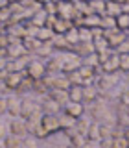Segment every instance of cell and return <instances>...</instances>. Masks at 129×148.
<instances>
[{
    "label": "cell",
    "mask_w": 129,
    "mask_h": 148,
    "mask_svg": "<svg viewBox=\"0 0 129 148\" xmlns=\"http://www.w3.org/2000/svg\"><path fill=\"white\" fill-rule=\"evenodd\" d=\"M37 108H41V106H37L33 100H30V98H24L22 100V104H20V119H30L31 117V113L37 109Z\"/></svg>",
    "instance_id": "8fae6325"
},
{
    "label": "cell",
    "mask_w": 129,
    "mask_h": 148,
    "mask_svg": "<svg viewBox=\"0 0 129 148\" xmlns=\"http://www.w3.org/2000/svg\"><path fill=\"white\" fill-rule=\"evenodd\" d=\"M67 80L70 82V85H81L83 87V80H81V76H79V72H70V74H67Z\"/></svg>",
    "instance_id": "8d00e7d4"
},
{
    "label": "cell",
    "mask_w": 129,
    "mask_h": 148,
    "mask_svg": "<svg viewBox=\"0 0 129 148\" xmlns=\"http://www.w3.org/2000/svg\"><path fill=\"white\" fill-rule=\"evenodd\" d=\"M77 72H79V76H81V80H83V85H90V80L96 76L94 67H90V65H81Z\"/></svg>",
    "instance_id": "2e32d148"
},
{
    "label": "cell",
    "mask_w": 129,
    "mask_h": 148,
    "mask_svg": "<svg viewBox=\"0 0 129 148\" xmlns=\"http://www.w3.org/2000/svg\"><path fill=\"white\" fill-rule=\"evenodd\" d=\"M6 89H7V87H6V83H4V82H0V92H4Z\"/></svg>",
    "instance_id": "681fc988"
},
{
    "label": "cell",
    "mask_w": 129,
    "mask_h": 148,
    "mask_svg": "<svg viewBox=\"0 0 129 148\" xmlns=\"http://www.w3.org/2000/svg\"><path fill=\"white\" fill-rule=\"evenodd\" d=\"M9 22L11 21V9L9 8H6V9H0V22Z\"/></svg>",
    "instance_id": "60d3db41"
},
{
    "label": "cell",
    "mask_w": 129,
    "mask_h": 148,
    "mask_svg": "<svg viewBox=\"0 0 129 148\" xmlns=\"http://www.w3.org/2000/svg\"><path fill=\"white\" fill-rule=\"evenodd\" d=\"M41 126H43L48 133H55L59 128V117L57 115H43V119H41Z\"/></svg>",
    "instance_id": "5b68a950"
},
{
    "label": "cell",
    "mask_w": 129,
    "mask_h": 148,
    "mask_svg": "<svg viewBox=\"0 0 129 148\" xmlns=\"http://www.w3.org/2000/svg\"><path fill=\"white\" fill-rule=\"evenodd\" d=\"M20 104L22 100L18 96H7V113L13 117H20Z\"/></svg>",
    "instance_id": "9a60e30c"
},
{
    "label": "cell",
    "mask_w": 129,
    "mask_h": 148,
    "mask_svg": "<svg viewBox=\"0 0 129 148\" xmlns=\"http://www.w3.org/2000/svg\"><path fill=\"white\" fill-rule=\"evenodd\" d=\"M85 137H87V141L100 143V141H101V137H100V128H98V124H96V122H92L90 126H89V130H87Z\"/></svg>",
    "instance_id": "603a6c76"
},
{
    "label": "cell",
    "mask_w": 129,
    "mask_h": 148,
    "mask_svg": "<svg viewBox=\"0 0 129 148\" xmlns=\"http://www.w3.org/2000/svg\"><path fill=\"white\" fill-rule=\"evenodd\" d=\"M44 67H46V72H50V74L61 71V58H50L48 61L44 63Z\"/></svg>",
    "instance_id": "83f0119b"
},
{
    "label": "cell",
    "mask_w": 129,
    "mask_h": 148,
    "mask_svg": "<svg viewBox=\"0 0 129 148\" xmlns=\"http://www.w3.org/2000/svg\"><path fill=\"white\" fill-rule=\"evenodd\" d=\"M79 67H81V61H79V56L77 54H67L64 58H61V71L64 74L79 71Z\"/></svg>",
    "instance_id": "7a4b0ae2"
},
{
    "label": "cell",
    "mask_w": 129,
    "mask_h": 148,
    "mask_svg": "<svg viewBox=\"0 0 129 148\" xmlns=\"http://www.w3.org/2000/svg\"><path fill=\"white\" fill-rule=\"evenodd\" d=\"M90 124H92V122H90L89 119H83V117H79V119H77V122H76V130H77V133H81V135H85Z\"/></svg>",
    "instance_id": "4dcf8cb0"
},
{
    "label": "cell",
    "mask_w": 129,
    "mask_h": 148,
    "mask_svg": "<svg viewBox=\"0 0 129 148\" xmlns=\"http://www.w3.org/2000/svg\"><path fill=\"white\" fill-rule=\"evenodd\" d=\"M127 78H129V76H127Z\"/></svg>",
    "instance_id": "db71d44e"
},
{
    "label": "cell",
    "mask_w": 129,
    "mask_h": 148,
    "mask_svg": "<svg viewBox=\"0 0 129 148\" xmlns=\"http://www.w3.org/2000/svg\"><path fill=\"white\" fill-rule=\"evenodd\" d=\"M124 139L127 141V148H129V126H127V128H124Z\"/></svg>",
    "instance_id": "c3c4849f"
},
{
    "label": "cell",
    "mask_w": 129,
    "mask_h": 148,
    "mask_svg": "<svg viewBox=\"0 0 129 148\" xmlns=\"http://www.w3.org/2000/svg\"><path fill=\"white\" fill-rule=\"evenodd\" d=\"M24 54H26V50L22 46V41L20 43H15V45H7V48H6V58H9V59L24 58Z\"/></svg>",
    "instance_id": "9c48e42d"
},
{
    "label": "cell",
    "mask_w": 129,
    "mask_h": 148,
    "mask_svg": "<svg viewBox=\"0 0 129 148\" xmlns=\"http://www.w3.org/2000/svg\"><path fill=\"white\" fill-rule=\"evenodd\" d=\"M33 91H35V92H39V95H44V92H48V91H50V87L46 85V82H44V80H37V82H33Z\"/></svg>",
    "instance_id": "836d02e7"
},
{
    "label": "cell",
    "mask_w": 129,
    "mask_h": 148,
    "mask_svg": "<svg viewBox=\"0 0 129 148\" xmlns=\"http://www.w3.org/2000/svg\"><path fill=\"white\" fill-rule=\"evenodd\" d=\"M48 98H52L54 102H57L61 108L70 102V100H68V92L67 91H55V89H52V91L48 92Z\"/></svg>",
    "instance_id": "e0dca14e"
},
{
    "label": "cell",
    "mask_w": 129,
    "mask_h": 148,
    "mask_svg": "<svg viewBox=\"0 0 129 148\" xmlns=\"http://www.w3.org/2000/svg\"><path fill=\"white\" fill-rule=\"evenodd\" d=\"M22 148H37L35 137H26V139H22Z\"/></svg>",
    "instance_id": "b9f144b4"
},
{
    "label": "cell",
    "mask_w": 129,
    "mask_h": 148,
    "mask_svg": "<svg viewBox=\"0 0 129 148\" xmlns=\"http://www.w3.org/2000/svg\"><path fill=\"white\" fill-rule=\"evenodd\" d=\"M4 76H6V72H0V82H4Z\"/></svg>",
    "instance_id": "f907efd6"
},
{
    "label": "cell",
    "mask_w": 129,
    "mask_h": 148,
    "mask_svg": "<svg viewBox=\"0 0 129 148\" xmlns=\"http://www.w3.org/2000/svg\"><path fill=\"white\" fill-rule=\"evenodd\" d=\"M46 21H48V15L43 11V9H39V11L33 13V17H31V24H33L35 28H44L46 26Z\"/></svg>",
    "instance_id": "44dd1931"
},
{
    "label": "cell",
    "mask_w": 129,
    "mask_h": 148,
    "mask_svg": "<svg viewBox=\"0 0 129 148\" xmlns=\"http://www.w3.org/2000/svg\"><path fill=\"white\" fill-rule=\"evenodd\" d=\"M127 117H129V108H127Z\"/></svg>",
    "instance_id": "f5cc1de1"
},
{
    "label": "cell",
    "mask_w": 129,
    "mask_h": 148,
    "mask_svg": "<svg viewBox=\"0 0 129 148\" xmlns=\"http://www.w3.org/2000/svg\"><path fill=\"white\" fill-rule=\"evenodd\" d=\"M76 119L68 117V115H63V117H59V128L64 130V132H68V130H74L76 128Z\"/></svg>",
    "instance_id": "d4e9b609"
},
{
    "label": "cell",
    "mask_w": 129,
    "mask_h": 148,
    "mask_svg": "<svg viewBox=\"0 0 129 148\" xmlns=\"http://www.w3.org/2000/svg\"><path fill=\"white\" fill-rule=\"evenodd\" d=\"M70 28H72V22L64 21V18H55V22L52 24V30H54L55 35H64Z\"/></svg>",
    "instance_id": "5bb4252c"
},
{
    "label": "cell",
    "mask_w": 129,
    "mask_h": 148,
    "mask_svg": "<svg viewBox=\"0 0 129 148\" xmlns=\"http://www.w3.org/2000/svg\"><path fill=\"white\" fill-rule=\"evenodd\" d=\"M103 32H105L103 37L107 39L109 48H120V46H122V43L126 41V37H127L124 32L116 30V28H113V30H103Z\"/></svg>",
    "instance_id": "3957f363"
},
{
    "label": "cell",
    "mask_w": 129,
    "mask_h": 148,
    "mask_svg": "<svg viewBox=\"0 0 129 148\" xmlns=\"http://www.w3.org/2000/svg\"><path fill=\"white\" fill-rule=\"evenodd\" d=\"M68 139H70V145L72 146H76V148H81L83 145H85V141H87V137L85 135H81V133H74V135L72 137H68Z\"/></svg>",
    "instance_id": "d6a6232c"
},
{
    "label": "cell",
    "mask_w": 129,
    "mask_h": 148,
    "mask_svg": "<svg viewBox=\"0 0 129 148\" xmlns=\"http://www.w3.org/2000/svg\"><path fill=\"white\" fill-rule=\"evenodd\" d=\"M54 30L52 28H48V26H44V28H39L37 30V34H35V39L37 41H41V43H50V41L54 39Z\"/></svg>",
    "instance_id": "ac0fdd59"
},
{
    "label": "cell",
    "mask_w": 129,
    "mask_h": 148,
    "mask_svg": "<svg viewBox=\"0 0 129 148\" xmlns=\"http://www.w3.org/2000/svg\"><path fill=\"white\" fill-rule=\"evenodd\" d=\"M30 89H33V80H30V78H24V80L20 82V85L17 87V92H26V91H30Z\"/></svg>",
    "instance_id": "e575fe53"
},
{
    "label": "cell",
    "mask_w": 129,
    "mask_h": 148,
    "mask_svg": "<svg viewBox=\"0 0 129 148\" xmlns=\"http://www.w3.org/2000/svg\"><path fill=\"white\" fill-rule=\"evenodd\" d=\"M68 92V100L70 102H83V87L81 85H70V89L67 91Z\"/></svg>",
    "instance_id": "d6986e66"
},
{
    "label": "cell",
    "mask_w": 129,
    "mask_h": 148,
    "mask_svg": "<svg viewBox=\"0 0 129 148\" xmlns=\"http://www.w3.org/2000/svg\"><path fill=\"white\" fill-rule=\"evenodd\" d=\"M9 133H11V135L20 137V139H26V137H28L26 120H24V119H13L11 124H9Z\"/></svg>",
    "instance_id": "277c9868"
},
{
    "label": "cell",
    "mask_w": 129,
    "mask_h": 148,
    "mask_svg": "<svg viewBox=\"0 0 129 148\" xmlns=\"http://www.w3.org/2000/svg\"><path fill=\"white\" fill-rule=\"evenodd\" d=\"M50 89L68 91V89H70V82L67 80V76H52V78H50Z\"/></svg>",
    "instance_id": "30bf717a"
},
{
    "label": "cell",
    "mask_w": 129,
    "mask_h": 148,
    "mask_svg": "<svg viewBox=\"0 0 129 148\" xmlns=\"http://www.w3.org/2000/svg\"><path fill=\"white\" fill-rule=\"evenodd\" d=\"M114 26H116V30H120V32L129 30V15L127 13H120V15L114 18Z\"/></svg>",
    "instance_id": "484cf974"
},
{
    "label": "cell",
    "mask_w": 129,
    "mask_h": 148,
    "mask_svg": "<svg viewBox=\"0 0 129 148\" xmlns=\"http://www.w3.org/2000/svg\"><path fill=\"white\" fill-rule=\"evenodd\" d=\"M77 56H94V45L92 41H81L77 45Z\"/></svg>",
    "instance_id": "7402d4cb"
},
{
    "label": "cell",
    "mask_w": 129,
    "mask_h": 148,
    "mask_svg": "<svg viewBox=\"0 0 129 148\" xmlns=\"http://www.w3.org/2000/svg\"><path fill=\"white\" fill-rule=\"evenodd\" d=\"M4 113H7V98L0 95V115H4Z\"/></svg>",
    "instance_id": "7bdbcfd3"
},
{
    "label": "cell",
    "mask_w": 129,
    "mask_h": 148,
    "mask_svg": "<svg viewBox=\"0 0 129 148\" xmlns=\"http://www.w3.org/2000/svg\"><path fill=\"white\" fill-rule=\"evenodd\" d=\"M120 56V71L129 72V54H118Z\"/></svg>",
    "instance_id": "74e56055"
},
{
    "label": "cell",
    "mask_w": 129,
    "mask_h": 148,
    "mask_svg": "<svg viewBox=\"0 0 129 148\" xmlns=\"http://www.w3.org/2000/svg\"><path fill=\"white\" fill-rule=\"evenodd\" d=\"M26 78H30V80H43L44 78V74H46V67H44V63L43 61H39V59H31L30 63H28V67H26Z\"/></svg>",
    "instance_id": "6da1fadb"
},
{
    "label": "cell",
    "mask_w": 129,
    "mask_h": 148,
    "mask_svg": "<svg viewBox=\"0 0 129 148\" xmlns=\"http://www.w3.org/2000/svg\"><path fill=\"white\" fill-rule=\"evenodd\" d=\"M111 148H127V141L124 137H114L111 141Z\"/></svg>",
    "instance_id": "ab89813d"
},
{
    "label": "cell",
    "mask_w": 129,
    "mask_h": 148,
    "mask_svg": "<svg viewBox=\"0 0 129 148\" xmlns=\"http://www.w3.org/2000/svg\"><path fill=\"white\" fill-rule=\"evenodd\" d=\"M120 54H129V37H126V41L122 43V46H120Z\"/></svg>",
    "instance_id": "ee69618b"
},
{
    "label": "cell",
    "mask_w": 129,
    "mask_h": 148,
    "mask_svg": "<svg viewBox=\"0 0 129 148\" xmlns=\"http://www.w3.org/2000/svg\"><path fill=\"white\" fill-rule=\"evenodd\" d=\"M22 80H24L22 72H6V76H4V83L7 89H17Z\"/></svg>",
    "instance_id": "8992f818"
},
{
    "label": "cell",
    "mask_w": 129,
    "mask_h": 148,
    "mask_svg": "<svg viewBox=\"0 0 129 148\" xmlns=\"http://www.w3.org/2000/svg\"><path fill=\"white\" fill-rule=\"evenodd\" d=\"M81 148H98V143H94V141H85V145H83Z\"/></svg>",
    "instance_id": "7dc6e473"
},
{
    "label": "cell",
    "mask_w": 129,
    "mask_h": 148,
    "mask_svg": "<svg viewBox=\"0 0 129 148\" xmlns=\"http://www.w3.org/2000/svg\"><path fill=\"white\" fill-rule=\"evenodd\" d=\"M4 148H22V139L7 133L6 139H4Z\"/></svg>",
    "instance_id": "cb8c5ba5"
},
{
    "label": "cell",
    "mask_w": 129,
    "mask_h": 148,
    "mask_svg": "<svg viewBox=\"0 0 129 148\" xmlns=\"http://www.w3.org/2000/svg\"><path fill=\"white\" fill-rule=\"evenodd\" d=\"M6 135H7V128H6V124H2L0 122V139H6Z\"/></svg>",
    "instance_id": "bcb514c9"
},
{
    "label": "cell",
    "mask_w": 129,
    "mask_h": 148,
    "mask_svg": "<svg viewBox=\"0 0 129 148\" xmlns=\"http://www.w3.org/2000/svg\"><path fill=\"white\" fill-rule=\"evenodd\" d=\"M98 96V89L94 85H85L83 87V100L85 102H94Z\"/></svg>",
    "instance_id": "f546056e"
},
{
    "label": "cell",
    "mask_w": 129,
    "mask_h": 148,
    "mask_svg": "<svg viewBox=\"0 0 129 148\" xmlns=\"http://www.w3.org/2000/svg\"><path fill=\"white\" fill-rule=\"evenodd\" d=\"M101 67H103L105 74H116V71H120V56L118 54H111L109 59L101 65Z\"/></svg>",
    "instance_id": "52a82bcc"
},
{
    "label": "cell",
    "mask_w": 129,
    "mask_h": 148,
    "mask_svg": "<svg viewBox=\"0 0 129 148\" xmlns=\"http://www.w3.org/2000/svg\"><path fill=\"white\" fill-rule=\"evenodd\" d=\"M107 106L101 104V102H96L94 106H92V117L94 119H105V115H107Z\"/></svg>",
    "instance_id": "4316f807"
},
{
    "label": "cell",
    "mask_w": 129,
    "mask_h": 148,
    "mask_svg": "<svg viewBox=\"0 0 129 148\" xmlns=\"http://www.w3.org/2000/svg\"><path fill=\"white\" fill-rule=\"evenodd\" d=\"M94 45V54H101V52H109V43L105 37H100V39H94L92 41Z\"/></svg>",
    "instance_id": "f1b7e54d"
},
{
    "label": "cell",
    "mask_w": 129,
    "mask_h": 148,
    "mask_svg": "<svg viewBox=\"0 0 129 148\" xmlns=\"http://www.w3.org/2000/svg\"><path fill=\"white\" fill-rule=\"evenodd\" d=\"M50 52H52V41H50V43H43L35 54H39V56H50Z\"/></svg>",
    "instance_id": "f35d334b"
},
{
    "label": "cell",
    "mask_w": 129,
    "mask_h": 148,
    "mask_svg": "<svg viewBox=\"0 0 129 148\" xmlns=\"http://www.w3.org/2000/svg\"><path fill=\"white\" fill-rule=\"evenodd\" d=\"M118 83V74H103L98 80V87L100 89H113Z\"/></svg>",
    "instance_id": "4fadbf2b"
},
{
    "label": "cell",
    "mask_w": 129,
    "mask_h": 148,
    "mask_svg": "<svg viewBox=\"0 0 129 148\" xmlns=\"http://www.w3.org/2000/svg\"><path fill=\"white\" fill-rule=\"evenodd\" d=\"M120 100H122V104H126L129 108V89H126L122 95H120Z\"/></svg>",
    "instance_id": "f6af8a7d"
},
{
    "label": "cell",
    "mask_w": 129,
    "mask_h": 148,
    "mask_svg": "<svg viewBox=\"0 0 129 148\" xmlns=\"http://www.w3.org/2000/svg\"><path fill=\"white\" fill-rule=\"evenodd\" d=\"M64 39H67V43L70 46H77V45H79V28L72 26L70 30L64 34Z\"/></svg>",
    "instance_id": "ffe728a7"
},
{
    "label": "cell",
    "mask_w": 129,
    "mask_h": 148,
    "mask_svg": "<svg viewBox=\"0 0 129 148\" xmlns=\"http://www.w3.org/2000/svg\"><path fill=\"white\" fill-rule=\"evenodd\" d=\"M52 46H55V48H59V50H67L70 45L67 43L64 35H54V39H52Z\"/></svg>",
    "instance_id": "1f68e13d"
},
{
    "label": "cell",
    "mask_w": 129,
    "mask_h": 148,
    "mask_svg": "<svg viewBox=\"0 0 129 148\" xmlns=\"http://www.w3.org/2000/svg\"><path fill=\"white\" fill-rule=\"evenodd\" d=\"M98 128H100V137L101 139H107V137L113 135V126H109V124L101 122V124H98Z\"/></svg>",
    "instance_id": "d590c367"
},
{
    "label": "cell",
    "mask_w": 129,
    "mask_h": 148,
    "mask_svg": "<svg viewBox=\"0 0 129 148\" xmlns=\"http://www.w3.org/2000/svg\"><path fill=\"white\" fill-rule=\"evenodd\" d=\"M41 111H43V115H57L59 111H61V106H59L57 102H54L52 98H46L43 104H41Z\"/></svg>",
    "instance_id": "7c38bea8"
},
{
    "label": "cell",
    "mask_w": 129,
    "mask_h": 148,
    "mask_svg": "<svg viewBox=\"0 0 129 148\" xmlns=\"http://www.w3.org/2000/svg\"><path fill=\"white\" fill-rule=\"evenodd\" d=\"M68 148H76V146H72V145H70V146H68Z\"/></svg>",
    "instance_id": "816d5d0a"
},
{
    "label": "cell",
    "mask_w": 129,
    "mask_h": 148,
    "mask_svg": "<svg viewBox=\"0 0 129 148\" xmlns=\"http://www.w3.org/2000/svg\"><path fill=\"white\" fill-rule=\"evenodd\" d=\"M83 111H85V108H83V104L79 102H68L67 106H64V115H68V117H72V119H79L81 115H83Z\"/></svg>",
    "instance_id": "ba28073f"
}]
</instances>
